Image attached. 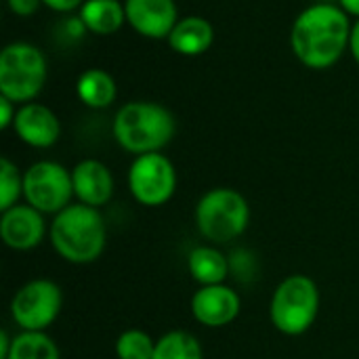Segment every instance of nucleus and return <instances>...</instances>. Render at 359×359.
I'll use <instances>...</instances> for the list:
<instances>
[{
  "instance_id": "nucleus-1",
  "label": "nucleus",
  "mask_w": 359,
  "mask_h": 359,
  "mask_svg": "<svg viewBox=\"0 0 359 359\" xmlns=\"http://www.w3.org/2000/svg\"><path fill=\"white\" fill-rule=\"evenodd\" d=\"M351 25L349 15L332 2L307 6L299 13L290 32L297 59L309 69L332 67L349 48Z\"/></svg>"
},
{
  "instance_id": "nucleus-2",
  "label": "nucleus",
  "mask_w": 359,
  "mask_h": 359,
  "mask_svg": "<svg viewBox=\"0 0 359 359\" xmlns=\"http://www.w3.org/2000/svg\"><path fill=\"white\" fill-rule=\"evenodd\" d=\"M50 244L55 252L72 265H88L101 259L107 244V227L99 208L69 204L50 223Z\"/></svg>"
},
{
  "instance_id": "nucleus-3",
  "label": "nucleus",
  "mask_w": 359,
  "mask_h": 359,
  "mask_svg": "<svg viewBox=\"0 0 359 359\" xmlns=\"http://www.w3.org/2000/svg\"><path fill=\"white\" fill-rule=\"evenodd\" d=\"M175 130L172 114L154 101H130L114 118V139L135 158L162 151L172 141Z\"/></svg>"
},
{
  "instance_id": "nucleus-4",
  "label": "nucleus",
  "mask_w": 359,
  "mask_h": 359,
  "mask_svg": "<svg viewBox=\"0 0 359 359\" xmlns=\"http://www.w3.org/2000/svg\"><path fill=\"white\" fill-rule=\"evenodd\" d=\"M198 233L210 244H229L242 238L250 225L248 200L231 187L208 189L194 212Z\"/></svg>"
},
{
  "instance_id": "nucleus-5",
  "label": "nucleus",
  "mask_w": 359,
  "mask_h": 359,
  "mask_svg": "<svg viewBox=\"0 0 359 359\" xmlns=\"http://www.w3.org/2000/svg\"><path fill=\"white\" fill-rule=\"evenodd\" d=\"M320 305L322 297L316 280L303 273H292L276 286L269 303V320L278 332L301 337L316 324Z\"/></svg>"
},
{
  "instance_id": "nucleus-6",
  "label": "nucleus",
  "mask_w": 359,
  "mask_h": 359,
  "mask_svg": "<svg viewBox=\"0 0 359 359\" xmlns=\"http://www.w3.org/2000/svg\"><path fill=\"white\" fill-rule=\"evenodd\" d=\"M46 59L29 42H11L0 53V95L17 105L32 103L46 82Z\"/></svg>"
},
{
  "instance_id": "nucleus-7",
  "label": "nucleus",
  "mask_w": 359,
  "mask_h": 359,
  "mask_svg": "<svg viewBox=\"0 0 359 359\" xmlns=\"http://www.w3.org/2000/svg\"><path fill=\"white\" fill-rule=\"evenodd\" d=\"M63 309V290L46 278L23 284L11 299V318L25 332H46Z\"/></svg>"
},
{
  "instance_id": "nucleus-8",
  "label": "nucleus",
  "mask_w": 359,
  "mask_h": 359,
  "mask_svg": "<svg viewBox=\"0 0 359 359\" xmlns=\"http://www.w3.org/2000/svg\"><path fill=\"white\" fill-rule=\"evenodd\" d=\"M23 198L42 215H59L76 198L72 170L53 160L34 162L23 172Z\"/></svg>"
},
{
  "instance_id": "nucleus-9",
  "label": "nucleus",
  "mask_w": 359,
  "mask_h": 359,
  "mask_svg": "<svg viewBox=\"0 0 359 359\" xmlns=\"http://www.w3.org/2000/svg\"><path fill=\"white\" fill-rule=\"evenodd\" d=\"M128 191L141 206H164L172 200L177 191V170L175 164L162 154L137 156L128 168Z\"/></svg>"
},
{
  "instance_id": "nucleus-10",
  "label": "nucleus",
  "mask_w": 359,
  "mask_h": 359,
  "mask_svg": "<svg viewBox=\"0 0 359 359\" xmlns=\"http://www.w3.org/2000/svg\"><path fill=\"white\" fill-rule=\"evenodd\" d=\"M240 311L242 299L227 284L200 286L191 297V316L206 328H225L236 322Z\"/></svg>"
},
{
  "instance_id": "nucleus-11",
  "label": "nucleus",
  "mask_w": 359,
  "mask_h": 359,
  "mask_svg": "<svg viewBox=\"0 0 359 359\" xmlns=\"http://www.w3.org/2000/svg\"><path fill=\"white\" fill-rule=\"evenodd\" d=\"M46 236L44 215L29 204H15L0 217V238L6 248L17 252L34 250Z\"/></svg>"
},
{
  "instance_id": "nucleus-12",
  "label": "nucleus",
  "mask_w": 359,
  "mask_h": 359,
  "mask_svg": "<svg viewBox=\"0 0 359 359\" xmlns=\"http://www.w3.org/2000/svg\"><path fill=\"white\" fill-rule=\"evenodd\" d=\"M126 23L151 40L168 38L179 21L175 0H124Z\"/></svg>"
},
{
  "instance_id": "nucleus-13",
  "label": "nucleus",
  "mask_w": 359,
  "mask_h": 359,
  "mask_svg": "<svg viewBox=\"0 0 359 359\" xmlns=\"http://www.w3.org/2000/svg\"><path fill=\"white\" fill-rule=\"evenodd\" d=\"M13 128L25 145L36 149L53 147L61 135V122L55 111L36 101L25 103L17 109Z\"/></svg>"
},
{
  "instance_id": "nucleus-14",
  "label": "nucleus",
  "mask_w": 359,
  "mask_h": 359,
  "mask_svg": "<svg viewBox=\"0 0 359 359\" xmlns=\"http://www.w3.org/2000/svg\"><path fill=\"white\" fill-rule=\"evenodd\" d=\"M72 183L78 202L93 208L105 206L111 200L116 187L111 170L103 162L93 158H86L72 168Z\"/></svg>"
},
{
  "instance_id": "nucleus-15",
  "label": "nucleus",
  "mask_w": 359,
  "mask_h": 359,
  "mask_svg": "<svg viewBox=\"0 0 359 359\" xmlns=\"http://www.w3.org/2000/svg\"><path fill=\"white\" fill-rule=\"evenodd\" d=\"M168 46L183 57H198L206 53L215 42V29L208 19L198 15H187L177 21L170 36L166 38Z\"/></svg>"
},
{
  "instance_id": "nucleus-16",
  "label": "nucleus",
  "mask_w": 359,
  "mask_h": 359,
  "mask_svg": "<svg viewBox=\"0 0 359 359\" xmlns=\"http://www.w3.org/2000/svg\"><path fill=\"white\" fill-rule=\"evenodd\" d=\"M187 271L200 286H217L229 278L231 263L215 244H204L187 255Z\"/></svg>"
},
{
  "instance_id": "nucleus-17",
  "label": "nucleus",
  "mask_w": 359,
  "mask_h": 359,
  "mask_svg": "<svg viewBox=\"0 0 359 359\" xmlns=\"http://www.w3.org/2000/svg\"><path fill=\"white\" fill-rule=\"evenodd\" d=\"M80 19L90 34L111 36L126 23V11L118 0H86L80 6Z\"/></svg>"
},
{
  "instance_id": "nucleus-18",
  "label": "nucleus",
  "mask_w": 359,
  "mask_h": 359,
  "mask_svg": "<svg viewBox=\"0 0 359 359\" xmlns=\"http://www.w3.org/2000/svg\"><path fill=\"white\" fill-rule=\"evenodd\" d=\"M76 93H78V99L86 107L103 109L116 101L118 86H116V80L105 69L90 67V69L80 74L78 84H76Z\"/></svg>"
},
{
  "instance_id": "nucleus-19",
  "label": "nucleus",
  "mask_w": 359,
  "mask_h": 359,
  "mask_svg": "<svg viewBox=\"0 0 359 359\" xmlns=\"http://www.w3.org/2000/svg\"><path fill=\"white\" fill-rule=\"evenodd\" d=\"M151 359H204V349L191 332L170 330L156 341Z\"/></svg>"
},
{
  "instance_id": "nucleus-20",
  "label": "nucleus",
  "mask_w": 359,
  "mask_h": 359,
  "mask_svg": "<svg viewBox=\"0 0 359 359\" xmlns=\"http://www.w3.org/2000/svg\"><path fill=\"white\" fill-rule=\"evenodd\" d=\"M6 359H61L57 343L46 332L21 330L13 337V345Z\"/></svg>"
},
{
  "instance_id": "nucleus-21",
  "label": "nucleus",
  "mask_w": 359,
  "mask_h": 359,
  "mask_svg": "<svg viewBox=\"0 0 359 359\" xmlns=\"http://www.w3.org/2000/svg\"><path fill=\"white\" fill-rule=\"evenodd\" d=\"M154 351H156V341L145 330L130 328L116 339L118 359H151Z\"/></svg>"
},
{
  "instance_id": "nucleus-22",
  "label": "nucleus",
  "mask_w": 359,
  "mask_h": 359,
  "mask_svg": "<svg viewBox=\"0 0 359 359\" xmlns=\"http://www.w3.org/2000/svg\"><path fill=\"white\" fill-rule=\"evenodd\" d=\"M23 196V172L8 158L0 160V210H8L19 204Z\"/></svg>"
},
{
  "instance_id": "nucleus-23",
  "label": "nucleus",
  "mask_w": 359,
  "mask_h": 359,
  "mask_svg": "<svg viewBox=\"0 0 359 359\" xmlns=\"http://www.w3.org/2000/svg\"><path fill=\"white\" fill-rule=\"evenodd\" d=\"M15 105L17 103H13L11 99L0 95V128L2 130H6V128H11L15 124V116H17V109H19Z\"/></svg>"
},
{
  "instance_id": "nucleus-24",
  "label": "nucleus",
  "mask_w": 359,
  "mask_h": 359,
  "mask_svg": "<svg viewBox=\"0 0 359 359\" xmlns=\"http://www.w3.org/2000/svg\"><path fill=\"white\" fill-rule=\"evenodd\" d=\"M6 2H8V8L15 15H19V17L34 15L40 8V4H42V0H6Z\"/></svg>"
},
{
  "instance_id": "nucleus-25",
  "label": "nucleus",
  "mask_w": 359,
  "mask_h": 359,
  "mask_svg": "<svg viewBox=\"0 0 359 359\" xmlns=\"http://www.w3.org/2000/svg\"><path fill=\"white\" fill-rule=\"evenodd\" d=\"M86 0H42L44 6L57 11V13H72L74 8H80Z\"/></svg>"
},
{
  "instance_id": "nucleus-26",
  "label": "nucleus",
  "mask_w": 359,
  "mask_h": 359,
  "mask_svg": "<svg viewBox=\"0 0 359 359\" xmlns=\"http://www.w3.org/2000/svg\"><path fill=\"white\" fill-rule=\"evenodd\" d=\"M349 50L353 55V59L358 61L359 65V19L353 21L351 25V36H349Z\"/></svg>"
},
{
  "instance_id": "nucleus-27",
  "label": "nucleus",
  "mask_w": 359,
  "mask_h": 359,
  "mask_svg": "<svg viewBox=\"0 0 359 359\" xmlns=\"http://www.w3.org/2000/svg\"><path fill=\"white\" fill-rule=\"evenodd\" d=\"M11 345H13V339L8 337V332L6 330H0V359L8 358Z\"/></svg>"
},
{
  "instance_id": "nucleus-28",
  "label": "nucleus",
  "mask_w": 359,
  "mask_h": 359,
  "mask_svg": "<svg viewBox=\"0 0 359 359\" xmlns=\"http://www.w3.org/2000/svg\"><path fill=\"white\" fill-rule=\"evenodd\" d=\"M339 6L347 13L359 19V0H339Z\"/></svg>"
}]
</instances>
